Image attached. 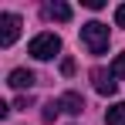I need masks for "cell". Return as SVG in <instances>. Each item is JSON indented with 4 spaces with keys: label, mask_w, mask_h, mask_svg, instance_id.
Wrapping results in <instances>:
<instances>
[{
    "label": "cell",
    "mask_w": 125,
    "mask_h": 125,
    "mask_svg": "<svg viewBox=\"0 0 125 125\" xmlns=\"http://www.w3.org/2000/svg\"><path fill=\"white\" fill-rule=\"evenodd\" d=\"M7 84H10V88H17V91H24V88H34V84H37V74H34V71H27V68H14V71H10V78H7Z\"/></svg>",
    "instance_id": "cell-5"
},
{
    "label": "cell",
    "mask_w": 125,
    "mask_h": 125,
    "mask_svg": "<svg viewBox=\"0 0 125 125\" xmlns=\"http://www.w3.org/2000/svg\"><path fill=\"white\" fill-rule=\"evenodd\" d=\"M58 115H61V98H51V102L44 105V112H41V118H44V122H54V118H58Z\"/></svg>",
    "instance_id": "cell-9"
},
{
    "label": "cell",
    "mask_w": 125,
    "mask_h": 125,
    "mask_svg": "<svg viewBox=\"0 0 125 125\" xmlns=\"http://www.w3.org/2000/svg\"><path fill=\"white\" fill-rule=\"evenodd\" d=\"M31 105H34L31 95H21V98H17V108H31Z\"/></svg>",
    "instance_id": "cell-14"
},
{
    "label": "cell",
    "mask_w": 125,
    "mask_h": 125,
    "mask_svg": "<svg viewBox=\"0 0 125 125\" xmlns=\"http://www.w3.org/2000/svg\"><path fill=\"white\" fill-rule=\"evenodd\" d=\"M58 51H61V37H58V34H51V31L37 34L34 41L27 44V54H31V58H37V61H51Z\"/></svg>",
    "instance_id": "cell-2"
},
{
    "label": "cell",
    "mask_w": 125,
    "mask_h": 125,
    "mask_svg": "<svg viewBox=\"0 0 125 125\" xmlns=\"http://www.w3.org/2000/svg\"><path fill=\"white\" fill-rule=\"evenodd\" d=\"M81 3L88 7V10H102V7H105V0H81Z\"/></svg>",
    "instance_id": "cell-13"
},
{
    "label": "cell",
    "mask_w": 125,
    "mask_h": 125,
    "mask_svg": "<svg viewBox=\"0 0 125 125\" xmlns=\"http://www.w3.org/2000/svg\"><path fill=\"white\" fill-rule=\"evenodd\" d=\"M61 74H64V78L74 74V58H64V61H61Z\"/></svg>",
    "instance_id": "cell-10"
},
{
    "label": "cell",
    "mask_w": 125,
    "mask_h": 125,
    "mask_svg": "<svg viewBox=\"0 0 125 125\" xmlns=\"http://www.w3.org/2000/svg\"><path fill=\"white\" fill-rule=\"evenodd\" d=\"M61 112H68V115H81V112H84V98L78 95V91H64V95H61Z\"/></svg>",
    "instance_id": "cell-7"
},
{
    "label": "cell",
    "mask_w": 125,
    "mask_h": 125,
    "mask_svg": "<svg viewBox=\"0 0 125 125\" xmlns=\"http://www.w3.org/2000/svg\"><path fill=\"white\" fill-rule=\"evenodd\" d=\"M112 71H115V78H118V74H125V54H118V58H115Z\"/></svg>",
    "instance_id": "cell-11"
},
{
    "label": "cell",
    "mask_w": 125,
    "mask_h": 125,
    "mask_svg": "<svg viewBox=\"0 0 125 125\" xmlns=\"http://www.w3.org/2000/svg\"><path fill=\"white\" fill-rule=\"evenodd\" d=\"M21 34V17L17 14H0V47H10Z\"/></svg>",
    "instance_id": "cell-4"
},
{
    "label": "cell",
    "mask_w": 125,
    "mask_h": 125,
    "mask_svg": "<svg viewBox=\"0 0 125 125\" xmlns=\"http://www.w3.org/2000/svg\"><path fill=\"white\" fill-rule=\"evenodd\" d=\"M44 17H51V21H58V24H68L71 21V3H64V0L47 3V7H44Z\"/></svg>",
    "instance_id": "cell-6"
},
{
    "label": "cell",
    "mask_w": 125,
    "mask_h": 125,
    "mask_svg": "<svg viewBox=\"0 0 125 125\" xmlns=\"http://www.w3.org/2000/svg\"><path fill=\"white\" fill-rule=\"evenodd\" d=\"M81 41L88 47V54H105L108 51V24H102V21L81 24Z\"/></svg>",
    "instance_id": "cell-1"
},
{
    "label": "cell",
    "mask_w": 125,
    "mask_h": 125,
    "mask_svg": "<svg viewBox=\"0 0 125 125\" xmlns=\"http://www.w3.org/2000/svg\"><path fill=\"white\" fill-rule=\"evenodd\" d=\"M91 84L98 95H115L118 91V81H115V71L112 68H95L91 71Z\"/></svg>",
    "instance_id": "cell-3"
},
{
    "label": "cell",
    "mask_w": 125,
    "mask_h": 125,
    "mask_svg": "<svg viewBox=\"0 0 125 125\" xmlns=\"http://www.w3.org/2000/svg\"><path fill=\"white\" fill-rule=\"evenodd\" d=\"M115 24L125 27V3H122V7H115Z\"/></svg>",
    "instance_id": "cell-12"
},
{
    "label": "cell",
    "mask_w": 125,
    "mask_h": 125,
    "mask_svg": "<svg viewBox=\"0 0 125 125\" xmlns=\"http://www.w3.org/2000/svg\"><path fill=\"white\" fill-rule=\"evenodd\" d=\"M105 125H125V102H115L105 115Z\"/></svg>",
    "instance_id": "cell-8"
}]
</instances>
